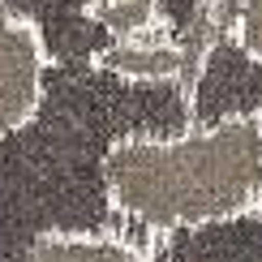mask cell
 Here are the masks:
<instances>
[{
	"label": "cell",
	"mask_w": 262,
	"mask_h": 262,
	"mask_svg": "<svg viewBox=\"0 0 262 262\" xmlns=\"http://www.w3.org/2000/svg\"><path fill=\"white\" fill-rule=\"evenodd\" d=\"M43 73H48V48L26 17L0 9V134L17 129L35 112Z\"/></svg>",
	"instance_id": "obj_4"
},
{
	"label": "cell",
	"mask_w": 262,
	"mask_h": 262,
	"mask_svg": "<svg viewBox=\"0 0 262 262\" xmlns=\"http://www.w3.org/2000/svg\"><path fill=\"white\" fill-rule=\"evenodd\" d=\"M142 241L121 232H95V236H48L30 262H142Z\"/></svg>",
	"instance_id": "obj_6"
},
{
	"label": "cell",
	"mask_w": 262,
	"mask_h": 262,
	"mask_svg": "<svg viewBox=\"0 0 262 262\" xmlns=\"http://www.w3.org/2000/svg\"><path fill=\"white\" fill-rule=\"evenodd\" d=\"M107 189L146 236L249 211L262 202V125L228 116L172 138H125L107 155Z\"/></svg>",
	"instance_id": "obj_2"
},
{
	"label": "cell",
	"mask_w": 262,
	"mask_h": 262,
	"mask_svg": "<svg viewBox=\"0 0 262 262\" xmlns=\"http://www.w3.org/2000/svg\"><path fill=\"white\" fill-rule=\"evenodd\" d=\"M193 125L185 82H134L99 60H48L35 112L0 134V262H30L48 236H150L116 211L107 155L125 138Z\"/></svg>",
	"instance_id": "obj_1"
},
{
	"label": "cell",
	"mask_w": 262,
	"mask_h": 262,
	"mask_svg": "<svg viewBox=\"0 0 262 262\" xmlns=\"http://www.w3.org/2000/svg\"><path fill=\"white\" fill-rule=\"evenodd\" d=\"M236 39L249 56L262 60V0H241V17H236Z\"/></svg>",
	"instance_id": "obj_7"
},
{
	"label": "cell",
	"mask_w": 262,
	"mask_h": 262,
	"mask_svg": "<svg viewBox=\"0 0 262 262\" xmlns=\"http://www.w3.org/2000/svg\"><path fill=\"white\" fill-rule=\"evenodd\" d=\"M142 262H262V202L224 220L150 232Z\"/></svg>",
	"instance_id": "obj_3"
},
{
	"label": "cell",
	"mask_w": 262,
	"mask_h": 262,
	"mask_svg": "<svg viewBox=\"0 0 262 262\" xmlns=\"http://www.w3.org/2000/svg\"><path fill=\"white\" fill-rule=\"evenodd\" d=\"M99 64H107L112 73L134 78V82H185V86H193V78H198L193 64L185 60V52L159 26H146L138 35L112 39V48L99 56Z\"/></svg>",
	"instance_id": "obj_5"
}]
</instances>
